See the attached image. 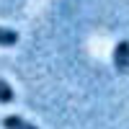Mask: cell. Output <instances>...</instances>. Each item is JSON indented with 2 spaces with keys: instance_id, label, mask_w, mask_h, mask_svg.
<instances>
[{
  "instance_id": "obj_1",
  "label": "cell",
  "mask_w": 129,
  "mask_h": 129,
  "mask_svg": "<svg viewBox=\"0 0 129 129\" xmlns=\"http://www.w3.org/2000/svg\"><path fill=\"white\" fill-rule=\"evenodd\" d=\"M114 67L116 72H129V39H121L114 47Z\"/></svg>"
},
{
  "instance_id": "obj_2",
  "label": "cell",
  "mask_w": 129,
  "mask_h": 129,
  "mask_svg": "<svg viewBox=\"0 0 129 129\" xmlns=\"http://www.w3.org/2000/svg\"><path fill=\"white\" fill-rule=\"evenodd\" d=\"M3 129H39V126H34L31 121H26L23 116H18V114H10V116L3 119Z\"/></svg>"
},
{
  "instance_id": "obj_3",
  "label": "cell",
  "mask_w": 129,
  "mask_h": 129,
  "mask_svg": "<svg viewBox=\"0 0 129 129\" xmlns=\"http://www.w3.org/2000/svg\"><path fill=\"white\" fill-rule=\"evenodd\" d=\"M16 44H18V34L13 28L0 26V47H16Z\"/></svg>"
},
{
  "instance_id": "obj_4",
  "label": "cell",
  "mask_w": 129,
  "mask_h": 129,
  "mask_svg": "<svg viewBox=\"0 0 129 129\" xmlns=\"http://www.w3.org/2000/svg\"><path fill=\"white\" fill-rule=\"evenodd\" d=\"M13 98H16L13 88L8 85V80H3V78H0V103H13Z\"/></svg>"
}]
</instances>
